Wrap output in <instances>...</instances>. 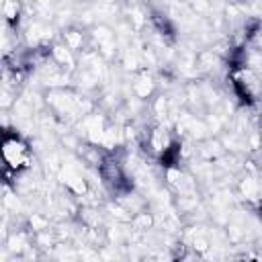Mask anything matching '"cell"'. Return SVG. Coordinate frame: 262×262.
Wrapping results in <instances>:
<instances>
[{
	"mask_svg": "<svg viewBox=\"0 0 262 262\" xmlns=\"http://www.w3.org/2000/svg\"><path fill=\"white\" fill-rule=\"evenodd\" d=\"M0 158L8 168L23 170L31 164V149L16 131L0 127Z\"/></svg>",
	"mask_w": 262,
	"mask_h": 262,
	"instance_id": "cell-1",
	"label": "cell"
}]
</instances>
